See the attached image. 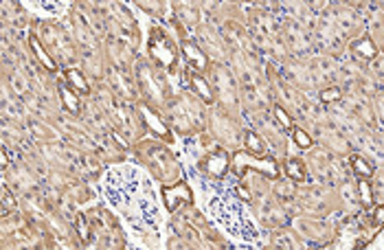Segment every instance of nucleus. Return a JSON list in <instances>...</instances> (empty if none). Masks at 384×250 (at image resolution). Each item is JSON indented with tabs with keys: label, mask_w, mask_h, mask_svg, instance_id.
Segmentation results:
<instances>
[{
	"label": "nucleus",
	"mask_w": 384,
	"mask_h": 250,
	"mask_svg": "<svg viewBox=\"0 0 384 250\" xmlns=\"http://www.w3.org/2000/svg\"><path fill=\"white\" fill-rule=\"evenodd\" d=\"M165 197H167V206H169L171 211H176V209H180V204H185V202L189 200V189L185 185L174 187V191H171V189H165Z\"/></svg>",
	"instance_id": "f257e3e1"
},
{
	"label": "nucleus",
	"mask_w": 384,
	"mask_h": 250,
	"mask_svg": "<svg viewBox=\"0 0 384 250\" xmlns=\"http://www.w3.org/2000/svg\"><path fill=\"white\" fill-rule=\"evenodd\" d=\"M152 53L156 55V59H161L163 64H171V62H174V57H176L174 49L169 46V42H167V40H161V42L154 40L152 42Z\"/></svg>",
	"instance_id": "f03ea898"
},
{
	"label": "nucleus",
	"mask_w": 384,
	"mask_h": 250,
	"mask_svg": "<svg viewBox=\"0 0 384 250\" xmlns=\"http://www.w3.org/2000/svg\"><path fill=\"white\" fill-rule=\"evenodd\" d=\"M226 165H228V158H226V154H222V152L211 154L207 160V169L213 176H222V173L226 171Z\"/></svg>",
	"instance_id": "7ed1b4c3"
},
{
	"label": "nucleus",
	"mask_w": 384,
	"mask_h": 250,
	"mask_svg": "<svg viewBox=\"0 0 384 250\" xmlns=\"http://www.w3.org/2000/svg\"><path fill=\"white\" fill-rule=\"evenodd\" d=\"M182 51H185V55H187L191 66H195V68H200V70L207 66V57H204V53L195 44H189V42H187V44L182 46Z\"/></svg>",
	"instance_id": "20e7f679"
},
{
	"label": "nucleus",
	"mask_w": 384,
	"mask_h": 250,
	"mask_svg": "<svg viewBox=\"0 0 384 250\" xmlns=\"http://www.w3.org/2000/svg\"><path fill=\"white\" fill-rule=\"evenodd\" d=\"M285 171H288L290 178H294V180H305V169H303V163L301 160H288V165H285Z\"/></svg>",
	"instance_id": "39448f33"
},
{
	"label": "nucleus",
	"mask_w": 384,
	"mask_h": 250,
	"mask_svg": "<svg viewBox=\"0 0 384 250\" xmlns=\"http://www.w3.org/2000/svg\"><path fill=\"white\" fill-rule=\"evenodd\" d=\"M246 140H248V149L252 154H266V143L255 134V132H246Z\"/></svg>",
	"instance_id": "423d86ee"
},
{
	"label": "nucleus",
	"mask_w": 384,
	"mask_h": 250,
	"mask_svg": "<svg viewBox=\"0 0 384 250\" xmlns=\"http://www.w3.org/2000/svg\"><path fill=\"white\" fill-rule=\"evenodd\" d=\"M351 167H354V171L358 173L360 178H369V176H371V165H369L367 160H362L360 156L351 158Z\"/></svg>",
	"instance_id": "0eeeda50"
},
{
	"label": "nucleus",
	"mask_w": 384,
	"mask_h": 250,
	"mask_svg": "<svg viewBox=\"0 0 384 250\" xmlns=\"http://www.w3.org/2000/svg\"><path fill=\"white\" fill-rule=\"evenodd\" d=\"M66 77H68V82L73 83V86L77 88L79 92H88V83L83 82V79H82V75H79L77 70H68V73H66Z\"/></svg>",
	"instance_id": "6e6552de"
},
{
	"label": "nucleus",
	"mask_w": 384,
	"mask_h": 250,
	"mask_svg": "<svg viewBox=\"0 0 384 250\" xmlns=\"http://www.w3.org/2000/svg\"><path fill=\"white\" fill-rule=\"evenodd\" d=\"M31 46H33V51H35V53H37V57H40V62L44 64V66H46V68H49V70H55V62H53V59L49 57V55L44 53V51H42V46L37 44V40H31Z\"/></svg>",
	"instance_id": "1a4fd4ad"
},
{
	"label": "nucleus",
	"mask_w": 384,
	"mask_h": 250,
	"mask_svg": "<svg viewBox=\"0 0 384 250\" xmlns=\"http://www.w3.org/2000/svg\"><path fill=\"white\" fill-rule=\"evenodd\" d=\"M62 99H64V103H66V108L70 112H79V101H77V97H75L70 90L62 88Z\"/></svg>",
	"instance_id": "9d476101"
},
{
	"label": "nucleus",
	"mask_w": 384,
	"mask_h": 250,
	"mask_svg": "<svg viewBox=\"0 0 384 250\" xmlns=\"http://www.w3.org/2000/svg\"><path fill=\"white\" fill-rule=\"evenodd\" d=\"M354 49H356V51H360V53H364V55H369V57H376V46H373L369 40L356 42V44H354Z\"/></svg>",
	"instance_id": "9b49d317"
},
{
	"label": "nucleus",
	"mask_w": 384,
	"mask_h": 250,
	"mask_svg": "<svg viewBox=\"0 0 384 250\" xmlns=\"http://www.w3.org/2000/svg\"><path fill=\"white\" fill-rule=\"evenodd\" d=\"M294 140H297L299 147H303V149H307V147L312 145V139H310V136H307L303 130H299V127L294 130Z\"/></svg>",
	"instance_id": "f8f14e48"
},
{
	"label": "nucleus",
	"mask_w": 384,
	"mask_h": 250,
	"mask_svg": "<svg viewBox=\"0 0 384 250\" xmlns=\"http://www.w3.org/2000/svg\"><path fill=\"white\" fill-rule=\"evenodd\" d=\"M321 99H323V101H338L340 90H338V88H327V90L321 92Z\"/></svg>",
	"instance_id": "ddd939ff"
},
{
	"label": "nucleus",
	"mask_w": 384,
	"mask_h": 250,
	"mask_svg": "<svg viewBox=\"0 0 384 250\" xmlns=\"http://www.w3.org/2000/svg\"><path fill=\"white\" fill-rule=\"evenodd\" d=\"M145 119L149 121V125H152V127H156V132H158V134H167V130H165V127H163V123H161V121H158V119H154V116H152V112H149V110H145Z\"/></svg>",
	"instance_id": "4468645a"
},
{
	"label": "nucleus",
	"mask_w": 384,
	"mask_h": 250,
	"mask_svg": "<svg viewBox=\"0 0 384 250\" xmlns=\"http://www.w3.org/2000/svg\"><path fill=\"white\" fill-rule=\"evenodd\" d=\"M193 83H195V88H198V90H200V94H202V97H207V99L211 97V92H209L207 83H204L200 77H193Z\"/></svg>",
	"instance_id": "2eb2a0df"
},
{
	"label": "nucleus",
	"mask_w": 384,
	"mask_h": 250,
	"mask_svg": "<svg viewBox=\"0 0 384 250\" xmlns=\"http://www.w3.org/2000/svg\"><path fill=\"white\" fill-rule=\"evenodd\" d=\"M274 114H277V119L281 121V123H283L285 127H290V116L285 114L283 110H281V108H277V110H274Z\"/></svg>",
	"instance_id": "dca6fc26"
},
{
	"label": "nucleus",
	"mask_w": 384,
	"mask_h": 250,
	"mask_svg": "<svg viewBox=\"0 0 384 250\" xmlns=\"http://www.w3.org/2000/svg\"><path fill=\"white\" fill-rule=\"evenodd\" d=\"M77 226H79V233H82V237L86 239V237H88V228L83 226V218H79V220H77Z\"/></svg>",
	"instance_id": "f3484780"
},
{
	"label": "nucleus",
	"mask_w": 384,
	"mask_h": 250,
	"mask_svg": "<svg viewBox=\"0 0 384 250\" xmlns=\"http://www.w3.org/2000/svg\"><path fill=\"white\" fill-rule=\"evenodd\" d=\"M378 218H380V220H384V209H380V211H378Z\"/></svg>",
	"instance_id": "a211bd4d"
}]
</instances>
